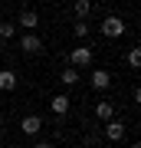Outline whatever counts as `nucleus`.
<instances>
[{"label":"nucleus","mask_w":141,"mask_h":148,"mask_svg":"<svg viewBox=\"0 0 141 148\" xmlns=\"http://www.w3.org/2000/svg\"><path fill=\"white\" fill-rule=\"evenodd\" d=\"M13 23H16V27H23L26 33H33V30H36V27H40V13H36V10H23V13H20V16H16V20H13Z\"/></svg>","instance_id":"423d86ee"},{"label":"nucleus","mask_w":141,"mask_h":148,"mask_svg":"<svg viewBox=\"0 0 141 148\" xmlns=\"http://www.w3.org/2000/svg\"><path fill=\"white\" fill-rule=\"evenodd\" d=\"M59 79H63V86H76V82H79V69H76V66H66Z\"/></svg>","instance_id":"ddd939ff"},{"label":"nucleus","mask_w":141,"mask_h":148,"mask_svg":"<svg viewBox=\"0 0 141 148\" xmlns=\"http://www.w3.org/2000/svg\"><path fill=\"white\" fill-rule=\"evenodd\" d=\"M30 148H52L49 142H36V145H30Z\"/></svg>","instance_id":"dca6fc26"},{"label":"nucleus","mask_w":141,"mask_h":148,"mask_svg":"<svg viewBox=\"0 0 141 148\" xmlns=\"http://www.w3.org/2000/svg\"><path fill=\"white\" fill-rule=\"evenodd\" d=\"M102 36H108V40H118V36H125V30H128V23L121 20V16H115V13H108L102 20Z\"/></svg>","instance_id":"f257e3e1"},{"label":"nucleus","mask_w":141,"mask_h":148,"mask_svg":"<svg viewBox=\"0 0 141 148\" xmlns=\"http://www.w3.org/2000/svg\"><path fill=\"white\" fill-rule=\"evenodd\" d=\"M125 135H128L125 122H118V119H108V122H105V138H108V142H121Z\"/></svg>","instance_id":"20e7f679"},{"label":"nucleus","mask_w":141,"mask_h":148,"mask_svg":"<svg viewBox=\"0 0 141 148\" xmlns=\"http://www.w3.org/2000/svg\"><path fill=\"white\" fill-rule=\"evenodd\" d=\"M89 10H92V0H72V13L82 20V16H89Z\"/></svg>","instance_id":"9b49d317"},{"label":"nucleus","mask_w":141,"mask_h":148,"mask_svg":"<svg viewBox=\"0 0 141 148\" xmlns=\"http://www.w3.org/2000/svg\"><path fill=\"white\" fill-rule=\"evenodd\" d=\"M95 119H99V122H108V119H115V102H108V99L95 102Z\"/></svg>","instance_id":"6e6552de"},{"label":"nucleus","mask_w":141,"mask_h":148,"mask_svg":"<svg viewBox=\"0 0 141 148\" xmlns=\"http://www.w3.org/2000/svg\"><path fill=\"white\" fill-rule=\"evenodd\" d=\"M131 148H141V145H138V142H131Z\"/></svg>","instance_id":"f3484780"},{"label":"nucleus","mask_w":141,"mask_h":148,"mask_svg":"<svg viewBox=\"0 0 141 148\" xmlns=\"http://www.w3.org/2000/svg\"><path fill=\"white\" fill-rule=\"evenodd\" d=\"M13 36H16V23L13 20H3V23H0V40L7 43V40H13Z\"/></svg>","instance_id":"f8f14e48"},{"label":"nucleus","mask_w":141,"mask_h":148,"mask_svg":"<svg viewBox=\"0 0 141 148\" xmlns=\"http://www.w3.org/2000/svg\"><path fill=\"white\" fill-rule=\"evenodd\" d=\"M95 59V53L89 46H76V49H69V66H76V69H82V66H89Z\"/></svg>","instance_id":"f03ea898"},{"label":"nucleus","mask_w":141,"mask_h":148,"mask_svg":"<svg viewBox=\"0 0 141 148\" xmlns=\"http://www.w3.org/2000/svg\"><path fill=\"white\" fill-rule=\"evenodd\" d=\"M20 132H23L26 138H36V135L43 132V119H40V115H23V122H20Z\"/></svg>","instance_id":"7ed1b4c3"},{"label":"nucleus","mask_w":141,"mask_h":148,"mask_svg":"<svg viewBox=\"0 0 141 148\" xmlns=\"http://www.w3.org/2000/svg\"><path fill=\"white\" fill-rule=\"evenodd\" d=\"M108 3H115V0H108Z\"/></svg>","instance_id":"412c9836"},{"label":"nucleus","mask_w":141,"mask_h":148,"mask_svg":"<svg viewBox=\"0 0 141 148\" xmlns=\"http://www.w3.org/2000/svg\"><path fill=\"white\" fill-rule=\"evenodd\" d=\"M16 89V73L13 69H0V92H13Z\"/></svg>","instance_id":"9d476101"},{"label":"nucleus","mask_w":141,"mask_h":148,"mask_svg":"<svg viewBox=\"0 0 141 148\" xmlns=\"http://www.w3.org/2000/svg\"><path fill=\"white\" fill-rule=\"evenodd\" d=\"M69 148H82V145H69Z\"/></svg>","instance_id":"6ab92c4d"},{"label":"nucleus","mask_w":141,"mask_h":148,"mask_svg":"<svg viewBox=\"0 0 141 148\" xmlns=\"http://www.w3.org/2000/svg\"><path fill=\"white\" fill-rule=\"evenodd\" d=\"M108 86H112V73H108V69H95V73H92V89L105 92Z\"/></svg>","instance_id":"1a4fd4ad"},{"label":"nucleus","mask_w":141,"mask_h":148,"mask_svg":"<svg viewBox=\"0 0 141 148\" xmlns=\"http://www.w3.org/2000/svg\"><path fill=\"white\" fill-rule=\"evenodd\" d=\"M128 66H131V69H138V66H141V49H138V46H131V49H128Z\"/></svg>","instance_id":"4468645a"},{"label":"nucleus","mask_w":141,"mask_h":148,"mask_svg":"<svg viewBox=\"0 0 141 148\" xmlns=\"http://www.w3.org/2000/svg\"><path fill=\"white\" fill-rule=\"evenodd\" d=\"M0 69H3V56H0Z\"/></svg>","instance_id":"a211bd4d"},{"label":"nucleus","mask_w":141,"mask_h":148,"mask_svg":"<svg viewBox=\"0 0 141 148\" xmlns=\"http://www.w3.org/2000/svg\"><path fill=\"white\" fill-rule=\"evenodd\" d=\"M0 145H3V135H0Z\"/></svg>","instance_id":"aec40b11"},{"label":"nucleus","mask_w":141,"mask_h":148,"mask_svg":"<svg viewBox=\"0 0 141 148\" xmlns=\"http://www.w3.org/2000/svg\"><path fill=\"white\" fill-rule=\"evenodd\" d=\"M20 49L26 56H36V53H43V40L36 33H26V36H20Z\"/></svg>","instance_id":"39448f33"},{"label":"nucleus","mask_w":141,"mask_h":148,"mask_svg":"<svg viewBox=\"0 0 141 148\" xmlns=\"http://www.w3.org/2000/svg\"><path fill=\"white\" fill-rule=\"evenodd\" d=\"M72 33H76L79 40H85V36H89V23H76V27H72Z\"/></svg>","instance_id":"2eb2a0df"},{"label":"nucleus","mask_w":141,"mask_h":148,"mask_svg":"<svg viewBox=\"0 0 141 148\" xmlns=\"http://www.w3.org/2000/svg\"><path fill=\"white\" fill-rule=\"evenodd\" d=\"M49 109H52V115H69V95L66 92H56L49 99Z\"/></svg>","instance_id":"0eeeda50"}]
</instances>
